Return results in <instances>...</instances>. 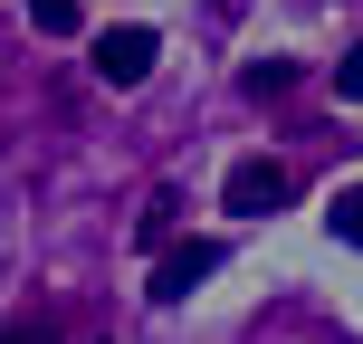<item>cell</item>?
Here are the masks:
<instances>
[{
  "instance_id": "5",
  "label": "cell",
  "mask_w": 363,
  "mask_h": 344,
  "mask_svg": "<svg viewBox=\"0 0 363 344\" xmlns=\"http://www.w3.org/2000/svg\"><path fill=\"white\" fill-rule=\"evenodd\" d=\"M325 230H335V239H354V249H363V182H345V192L325 201Z\"/></svg>"
},
{
  "instance_id": "1",
  "label": "cell",
  "mask_w": 363,
  "mask_h": 344,
  "mask_svg": "<svg viewBox=\"0 0 363 344\" xmlns=\"http://www.w3.org/2000/svg\"><path fill=\"white\" fill-rule=\"evenodd\" d=\"M153 57H163V38H153V29H134V19L96 38V77H106V87H144V77H153Z\"/></svg>"
},
{
  "instance_id": "6",
  "label": "cell",
  "mask_w": 363,
  "mask_h": 344,
  "mask_svg": "<svg viewBox=\"0 0 363 344\" xmlns=\"http://www.w3.org/2000/svg\"><path fill=\"white\" fill-rule=\"evenodd\" d=\"M172 211H182V201H172V192H153L144 211H134V239H144V249H163V239H172Z\"/></svg>"
},
{
  "instance_id": "3",
  "label": "cell",
  "mask_w": 363,
  "mask_h": 344,
  "mask_svg": "<svg viewBox=\"0 0 363 344\" xmlns=\"http://www.w3.org/2000/svg\"><path fill=\"white\" fill-rule=\"evenodd\" d=\"M220 201H230V211H277V201H287V163H230V182H220Z\"/></svg>"
},
{
  "instance_id": "10",
  "label": "cell",
  "mask_w": 363,
  "mask_h": 344,
  "mask_svg": "<svg viewBox=\"0 0 363 344\" xmlns=\"http://www.w3.org/2000/svg\"><path fill=\"white\" fill-rule=\"evenodd\" d=\"M211 10H220V19H239V10H249V0H211Z\"/></svg>"
},
{
  "instance_id": "4",
  "label": "cell",
  "mask_w": 363,
  "mask_h": 344,
  "mask_svg": "<svg viewBox=\"0 0 363 344\" xmlns=\"http://www.w3.org/2000/svg\"><path fill=\"white\" fill-rule=\"evenodd\" d=\"M239 87L268 106V96H287V87H296V67H287V57H249V67H239Z\"/></svg>"
},
{
  "instance_id": "9",
  "label": "cell",
  "mask_w": 363,
  "mask_h": 344,
  "mask_svg": "<svg viewBox=\"0 0 363 344\" xmlns=\"http://www.w3.org/2000/svg\"><path fill=\"white\" fill-rule=\"evenodd\" d=\"M335 96H345V106L363 96V48H345V57H335Z\"/></svg>"
},
{
  "instance_id": "7",
  "label": "cell",
  "mask_w": 363,
  "mask_h": 344,
  "mask_svg": "<svg viewBox=\"0 0 363 344\" xmlns=\"http://www.w3.org/2000/svg\"><path fill=\"white\" fill-rule=\"evenodd\" d=\"M0 344H57V316H38V306H19V316H10V335H0Z\"/></svg>"
},
{
  "instance_id": "8",
  "label": "cell",
  "mask_w": 363,
  "mask_h": 344,
  "mask_svg": "<svg viewBox=\"0 0 363 344\" xmlns=\"http://www.w3.org/2000/svg\"><path fill=\"white\" fill-rule=\"evenodd\" d=\"M29 19H38L48 38H67V29H77V0H29Z\"/></svg>"
},
{
  "instance_id": "2",
  "label": "cell",
  "mask_w": 363,
  "mask_h": 344,
  "mask_svg": "<svg viewBox=\"0 0 363 344\" xmlns=\"http://www.w3.org/2000/svg\"><path fill=\"white\" fill-rule=\"evenodd\" d=\"M201 277H220V239H182V249L153 258V296H163V306H182Z\"/></svg>"
}]
</instances>
